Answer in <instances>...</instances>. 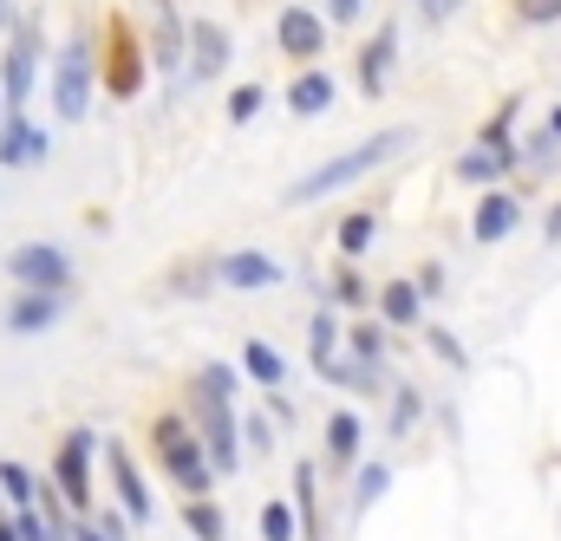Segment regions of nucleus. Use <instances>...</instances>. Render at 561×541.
Returning <instances> with one entry per match:
<instances>
[{
  "label": "nucleus",
  "mask_w": 561,
  "mask_h": 541,
  "mask_svg": "<svg viewBox=\"0 0 561 541\" xmlns=\"http://www.w3.org/2000/svg\"><path fill=\"white\" fill-rule=\"evenodd\" d=\"M92 450H99V437H92V430H72V437L59 444V457H53V476H59V490H66V503H72V509H85V503H92V483H85Z\"/></svg>",
  "instance_id": "nucleus-8"
},
{
  "label": "nucleus",
  "mask_w": 561,
  "mask_h": 541,
  "mask_svg": "<svg viewBox=\"0 0 561 541\" xmlns=\"http://www.w3.org/2000/svg\"><path fill=\"white\" fill-rule=\"evenodd\" d=\"M287 105H294L300 118H320V112L333 105V79H327V72H300V79L287 85Z\"/></svg>",
  "instance_id": "nucleus-16"
},
{
  "label": "nucleus",
  "mask_w": 561,
  "mask_h": 541,
  "mask_svg": "<svg viewBox=\"0 0 561 541\" xmlns=\"http://www.w3.org/2000/svg\"><path fill=\"white\" fill-rule=\"evenodd\" d=\"M0 26H13V0H0Z\"/></svg>",
  "instance_id": "nucleus-39"
},
{
  "label": "nucleus",
  "mask_w": 561,
  "mask_h": 541,
  "mask_svg": "<svg viewBox=\"0 0 561 541\" xmlns=\"http://www.w3.org/2000/svg\"><path fill=\"white\" fill-rule=\"evenodd\" d=\"M359 7H366V0H333V20H340V26H353V20H359Z\"/></svg>",
  "instance_id": "nucleus-34"
},
{
  "label": "nucleus",
  "mask_w": 561,
  "mask_h": 541,
  "mask_svg": "<svg viewBox=\"0 0 561 541\" xmlns=\"http://www.w3.org/2000/svg\"><path fill=\"white\" fill-rule=\"evenodd\" d=\"M379 307H386L392 326H412V320H419V287H412V280H392V287L379 293Z\"/></svg>",
  "instance_id": "nucleus-20"
},
{
  "label": "nucleus",
  "mask_w": 561,
  "mask_h": 541,
  "mask_svg": "<svg viewBox=\"0 0 561 541\" xmlns=\"http://www.w3.org/2000/svg\"><path fill=\"white\" fill-rule=\"evenodd\" d=\"M340 249H346V255H366V249H373V216H366V209L340 222Z\"/></svg>",
  "instance_id": "nucleus-23"
},
{
  "label": "nucleus",
  "mask_w": 561,
  "mask_h": 541,
  "mask_svg": "<svg viewBox=\"0 0 561 541\" xmlns=\"http://www.w3.org/2000/svg\"><path fill=\"white\" fill-rule=\"evenodd\" d=\"M503 170H510V150H503V143H483V150L457 157V176H463V183H490V176H503Z\"/></svg>",
  "instance_id": "nucleus-19"
},
{
  "label": "nucleus",
  "mask_w": 561,
  "mask_h": 541,
  "mask_svg": "<svg viewBox=\"0 0 561 541\" xmlns=\"http://www.w3.org/2000/svg\"><path fill=\"white\" fill-rule=\"evenodd\" d=\"M59 307H66V293H59V287H26V293L7 307V326H13V333H39V326H53V320H59Z\"/></svg>",
  "instance_id": "nucleus-11"
},
{
  "label": "nucleus",
  "mask_w": 561,
  "mask_h": 541,
  "mask_svg": "<svg viewBox=\"0 0 561 541\" xmlns=\"http://www.w3.org/2000/svg\"><path fill=\"white\" fill-rule=\"evenodd\" d=\"M392 53H399V33L386 26L373 46H366V59H359V92H386V72H392Z\"/></svg>",
  "instance_id": "nucleus-15"
},
{
  "label": "nucleus",
  "mask_w": 561,
  "mask_h": 541,
  "mask_svg": "<svg viewBox=\"0 0 561 541\" xmlns=\"http://www.w3.org/2000/svg\"><path fill=\"white\" fill-rule=\"evenodd\" d=\"M510 229H516V196H503V189L483 196L477 203V242H503Z\"/></svg>",
  "instance_id": "nucleus-17"
},
{
  "label": "nucleus",
  "mask_w": 561,
  "mask_h": 541,
  "mask_svg": "<svg viewBox=\"0 0 561 541\" xmlns=\"http://www.w3.org/2000/svg\"><path fill=\"white\" fill-rule=\"evenodd\" d=\"M216 274H222L229 287H275V280H280V268L268 262V255H222Z\"/></svg>",
  "instance_id": "nucleus-14"
},
{
  "label": "nucleus",
  "mask_w": 561,
  "mask_h": 541,
  "mask_svg": "<svg viewBox=\"0 0 561 541\" xmlns=\"http://www.w3.org/2000/svg\"><path fill=\"white\" fill-rule=\"evenodd\" d=\"M46 150H53V137L39 131V125H26V118L0 125V163H39Z\"/></svg>",
  "instance_id": "nucleus-13"
},
{
  "label": "nucleus",
  "mask_w": 561,
  "mask_h": 541,
  "mask_svg": "<svg viewBox=\"0 0 561 541\" xmlns=\"http://www.w3.org/2000/svg\"><path fill=\"white\" fill-rule=\"evenodd\" d=\"M0 490H7L13 503H33V476H26L20 463H0Z\"/></svg>",
  "instance_id": "nucleus-27"
},
{
  "label": "nucleus",
  "mask_w": 561,
  "mask_h": 541,
  "mask_svg": "<svg viewBox=\"0 0 561 541\" xmlns=\"http://www.w3.org/2000/svg\"><path fill=\"white\" fill-rule=\"evenodd\" d=\"M275 33H280V53H294V59H313V53L327 46V26H320V13H307V7H287Z\"/></svg>",
  "instance_id": "nucleus-12"
},
{
  "label": "nucleus",
  "mask_w": 561,
  "mask_h": 541,
  "mask_svg": "<svg viewBox=\"0 0 561 541\" xmlns=\"http://www.w3.org/2000/svg\"><path fill=\"white\" fill-rule=\"evenodd\" d=\"M327 450H333L340 463L359 457V417H353V411H333V424H327Z\"/></svg>",
  "instance_id": "nucleus-21"
},
{
  "label": "nucleus",
  "mask_w": 561,
  "mask_h": 541,
  "mask_svg": "<svg viewBox=\"0 0 561 541\" xmlns=\"http://www.w3.org/2000/svg\"><path fill=\"white\" fill-rule=\"evenodd\" d=\"M7 274H13L20 287H59V293L72 287V262H66L53 242H26V249H13V255H7Z\"/></svg>",
  "instance_id": "nucleus-7"
},
{
  "label": "nucleus",
  "mask_w": 561,
  "mask_h": 541,
  "mask_svg": "<svg viewBox=\"0 0 561 541\" xmlns=\"http://www.w3.org/2000/svg\"><path fill=\"white\" fill-rule=\"evenodd\" d=\"M183 529L203 536V541H222V509L209 496H196V503H183Z\"/></svg>",
  "instance_id": "nucleus-22"
},
{
  "label": "nucleus",
  "mask_w": 561,
  "mask_h": 541,
  "mask_svg": "<svg viewBox=\"0 0 561 541\" xmlns=\"http://www.w3.org/2000/svg\"><path fill=\"white\" fill-rule=\"evenodd\" d=\"M79 541H112L105 529H92V522H79Z\"/></svg>",
  "instance_id": "nucleus-36"
},
{
  "label": "nucleus",
  "mask_w": 561,
  "mask_h": 541,
  "mask_svg": "<svg viewBox=\"0 0 561 541\" xmlns=\"http://www.w3.org/2000/svg\"><path fill=\"white\" fill-rule=\"evenodd\" d=\"M412 417H419V392H405L399 411H392V430H412Z\"/></svg>",
  "instance_id": "nucleus-33"
},
{
  "label": "nucleus",
  "mask_w": 561,
  "mask_h": 541,
  "mask_svg": "<svg viewBox=\"0 0 561 541\" xmlns=\"http://www.w3.org/2000/svg\"><path fill=\"white\" fill-rule=\"evenodd\" d=\"M242 437H249V450L262 457V450H275V430H268V417H249L242 424Z\"/></svg>",
  "instance_id": "nucleus-31"
},
{
  "label": "nucleus",
  "mask_w": 561,
  "mask_h": 541,
  "mask_svg": "<svg viewBox=\"0 0 561 541\" xmlns=\"http://www.w3.org/2000/svg\"><path fill=\"white\" fill-rule=\"evenodd\" d=\"M99 85L112 92V99H131L144 85V46L138 33L125 26V20H112V33H105V66H99Z\"/></svg>",
  "instance_id": "nucleus-5"
},
{
  "label": "nucleus",
  "mask_w": 561,
  "mask_h": 541,
  "mask_svg": "<svg viewBox=\"0 0 561 541\" xmlns=\"http://www.w3.org/2000/svg\"><path fill=\"white\" fill-rule=\"evenodd\" d=\"M424 13H431V20H450V13H457V0H419Z\"/></svg>",
  "instance_id": "nucleus-35"
},
{
  "label": "nucleus",
  "mask_w": 561,
  "mask_h": 541,
  "mask_svg": "<svg viewBox=\"0 0 561 541\" xmlns=\"http://www.w3.org/2000/svg\"><path fill=\"white\" fill-rule=\"evenodd\" d=\"M105 470H112V483H118L125 516H131V522H150V490H144V476H138V463H131L125 444H105Z\"/></svg>",
  "instance_id": "nucleus-9"
},
{
  "label": "nucleus",
  "mask_w": 561,
  "mask_h": 541,
  "mask_svg": "<svg viewBox=\"0 0 561 541\" xmlns=\"http://www.w3.org/2000/svg\"><path fill=\"white\" fill-rule=\"evenodd\" d=\"M313 490H320V476L300 463V470H294V496H300V509H307V516H313ZM307 536H313V529H307Z\"/></svg>",
  "instance_id": "nucleus-32"
},
{
  "label": "nucleus",
  "mask_w": 561,
  "mask_h": 541,
  "mask_svg": "<svg viewBox=\"0 0 561 541\" xmlns=\"http://www.w3.org/2000/svg\"><path fill=\"white\" fill-rule=\"evenodd\" d=\"M386 483H392V476H386V463H373V470L359 476V490H353V503H373V496H386Z\"/></svg>",
  "instance_id": "nucleus-30"
},
{
  "label": "nucleus",
  "mask_w": 561,
  "mask_h": 541,
  "mask_svg": "<svg viewBox=\"0 0 561 541\" xmlns=\"http://www.w3.org/2000/svg\"><path fill=\"white\" fill-rule=\"evenodd\" d=\"M549 242H561V203L549 209Z\"/></svg>",
  "instance_id": "nucleus-37"
},
{
  "label": "nucleus",
  "mask_w": 561,
  "mask_h": 541,
  "mask_svg": "<svg viewBox=\"0 0 561 541\" xmlns=\"http://www.w3.org/2000/svg\"><path fill=\"white\" fill-rule=\"evenodd\" d=\"M229 399H236V392H222V385H203V399H196V437H203L216 476H236V470H242V430H236V417H229Z\"/></svg>",
  "instance_id": "nucleus-3"
},
{
  "label": "nucleus",
  "mask_w": 561,
  "mask_h": 541,
  "mask_svg": "<svg viewBox=\"0 0 561 541\" xmlns=\"http://www.w3.org/2000/svg\"><path fill=\"white\" fill-rule=\"evenodd\" d=\"M556 137H561V112H556Z\"/></svg>",
  "instance_id": "nucleus-40"
},
{
  "label": "nucleus",
  "mask_w": 561,
  "mask_h": 541,
  "mask_svg": "<svg viewBox=\"0 0 561 541\" xmlns=\"http://www.w3.org/2000/svg\"><path fill=\"white\" fill-rule=\"evenodd\" d=\"M262 541H294V509L268 503V509H262Z\"/></svg>",
  "instance_id": "nucleus-25"
},
{
  "label": "nucleus",
  "mask_w": 561,
  "mask_h": 541,
  "mask_svg": "<svg viewBox=\"0 0 561 541\" xmlns=\"http://www.w3.org/2000/svg\"><path fill=\"white\" fill-rule=\"evenodd\" d=\"M516 20H529V26H549V20H561V0H516Z\"/></svg>",
  "instance_id": "nucleus-28"
},
{
  "label": "nucleus",
  "mask_w": 561,
  "mask_h": 541,
  "mask_svg": "<svg viewBox=\"0 0 561 541\" xmlns=\"http://www.w3.org/2000/svg\"><path fill=\"white\" fill-rule=\"evenodd\" d=\"M150 444H157V463L170 470V483L176 490H190V496H209V483H216V463H209V450H203V437L183 424V417H150Z\"/></svg>",
  "instance_id": "nucleus-2"
},
{
  "label": "nucleus",
  "mask_w": 561,
  "mask_h": 541,
  "mask_svg": "<svg viewBox=\"0 0 561 541\" xmlns=\"http://www.w3.org/2000/svg\"><path fill=\"white\" fill-rule=\"evenodd\" d=\"M333 300H340V307H366V300H373V287H366L359 274H340V280H333Z\"/></svg>",
  "instance_id": "nucleus-26"
},
{
  "label": "nucleus",
  "mask_w": 561,
  "mask_h": 541,
  "mask_svg": "<svg viewBox=\"0 0 561 541\" xmlns=\"http://www.w3.org/2000/svg\"><path fill=\"white\" fill-rule=\"evenodd\" d=\"M222 66H229V33H222L216 20L190 26V72L209 85V79H222Z\"/></svg>",
  "instance_id": "nucleus-10"
},
{
  "label": "nucleus",
  "mask_w": 561,
  "mask_h": 541,
  "mask_svg": "<svg viewBox=\"0 0 561 541\" xmlns=\"http://www.w3.org/2000/svg\"><path fill=\"white\" fill-rule=\"evenodd\" d=\"M412 137H419V131H405V125H399V131H379V137H366V143H353V150H340L333 163H320L313 176H300V183H294V189H287L280 203H287V209H300V203H320V196H333V189H346V183H359V176H373L379 163H392V157H399V150H405Z\"/></svg>",
  "instance_id": "nucleus-1"
},
{
  "label": "nucleus",
  "mask_w": 561,
  "mask_h": 541,
  "mask_svg": "<svg viewBox=\"0 0 561 541\" xmlns=\"http://www.w3.org/2000/svg\"><path fill=\"white\" fill-rule=\"evenodd\" d=\"M53 105H59V118H85V105H92V46H85V39H72V46L59 53Z\"/></svg>",
  "instance_id": "nucleus-6"
},
{
  "label": "nucleus",
  "mask_w": 561,
  "mask_h": 541,
  "mask_svg": "<svg viewBox=\"0 0 561 541\" xmlns=\"http://www.w3.org/2000/svg\"><path fill=\"white\" fill-rule=\"evenodd\" d=\"M0 541H26L20 536V522H0Z\"/></svg>",
  "instance_id": "nucleus-38"
},
{
  "label": "nucleus",
  "mask_w": 561,
  "mask_h": 541,
  "mask_svg": "<svg viewBox=\"0 0 561 541\" xmlns=\"http://www.w3.org/2000/svg\"><path fill=\"white\" fill-rule=\"evenodd\" d=\"M346 346H353V359H359V366H379L386 333H379V326H353V339H346Z\"/></svg>",
  "instance_id": "nucleus-24"
},
{
  "label": "nucleus",
  "mask_w": 561,
  "mask_h": 541,
  "mask_svg": "<svg viewBox=\"0 0 561 541\" xmlns=\"http://www.w3.org/2000/svg\"><path fill=\"white\" fill-rule=\"evenodd\" d=\"M242 372H249L255 385H268V392L287 379V366H280V353L268 346V339H249V346H242Z\"/></svg>",
  "instance_id": "nucleus-18"
},
{
  "label": "nucleus",
  "mask_w": 561,
  "mask_h": 541,
  "mask_svg": "<svg viewBox=\"0 0 561 541\" xmlns=\"http://www.w3.org/2000/svg\"><path fill=\"white\" fill-rule=\"evenodd\" d=\"M0 92H7L13 112L39 92V33H33L26 20H13V46H7V59H0Z\"/></svg>",
  "instance_id": "nucleus-4"
},
{
  "label": "nucleus",
  "mask_w": 561,
  "mask_h": 541,
  "mask_svg": "<svg viewBox=\"0 0 561 541\" xmlns=\"http://www.w3.org/2000/svg\"><path fill=\"white\" fill-rule=\"evenodd\" d=\"M255 112H262V85H242V92L229 99V118L242 125V118H255Z\"/></svg>",
  "instance_id": "nucleus-29"
}]
</instances>
